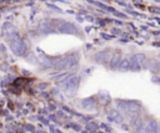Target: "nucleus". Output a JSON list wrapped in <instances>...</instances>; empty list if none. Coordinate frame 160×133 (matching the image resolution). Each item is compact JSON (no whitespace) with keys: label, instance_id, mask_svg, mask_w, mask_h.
Returning a JSON list of instances; mask_svg holds the SVG:
<instances>
[{"label":"nucleus","instance_id":"f257e3e1","mask_svg":"<svg viewBox=\"0 0 160 133\" xmlns=\"http://www.w3.org/2000/svg\"><path fill=\"white\" fill-rule=\"evenodd\" d=\"M146 61H148V58H146V56L144 53H136L130 58L129 70H131L134 72H138V71H140V70L146 67V63H148Z\"/></svg>","mask_w":160,"mask_h":133},{"label":"nucleus","instance_id":"f03ea898","mask_svg":"<svg viewBox=\"0 0 160 133\" xmlns=\"http://www.w3.org/2000/svg\"><path fill=\"white\" fill-rule=\"evenodd\" d=\"M79 77L78 76H69L64 82H62V87H64V91L66 92L68 96H74L78 91V87H79Z\"/></svg>","mask_w":160,"mask_h":133},{"label":"nucleus","instance_id":"7ed1b4c3","mask_svg":"<svg viewBox=\"0 0 160 133\" xmlns=\"http://www.w3.org/2000/svg\"><path fill=\"white\" fill-rule=\"evenodd\" d=\"M55 30L60 34H70V35H75L80 32V29L75 24L69 22V21H60L55 26Z\"/></svg>","mask_w":160,"mask_h":133},{"label":"nucleus","instance_id":"20e7f679","mask_svg":"<svg viewBox=\"0 0 160 133\" xmlns=\"http://www.w3.org/2000/svg\"><path fill=\"white\" fill-rule=\"evenodd\" d=\"M10 48H11V51L15 55H18V56H25L26 46H25V42L22 40H20L19 37L10 40Z\"/></svg>","mask_w":160,"mask_h":133},{"label":"nucleus","instance_id":"39448f33","mask_svg":"<svg viewBox=\"0 0 160 133\" xmlns=\"http://www.w3.org/2000/svg\"><path fill=\"white\" fill-rule=\"evenodd\" d=\"M139 111H140V106H139L138 102H134V101L128 102V111H126L128 116H130L131 118L138 117L139 116Z\"/></svg>","mask_w":160,"mask_h":133},{"label":"nucleus","instance_id":"423d86ee","mask_svg":"<svg viewBox=\"0 0 160 133\" xmlns=\"http://www.w3.org/2000/svg\"><path fill=\"white\" fill-rule=\"evenodd\" d=\"M110 58H111V53L109 51H100L94 56V60L98 63H109Z\"/></svg>","mask_w":160,"mask_h":133},{"label":"nucleus","instance_id":"0eeeda50","mask_svg":"<svg viewBox=\"0 0 160 133\" xmlns=\"http://www.w3.org/2000/svg\"><path fill=\"white\" fill-rule=\"evenodd\" d=\"M54 62H55V58H51L49 56H41L39 60V66L42 70H48L50 67H54Z\"/></svg>","mask_w":160,"mask_h":133},{"label":"nucleus","instance_id":"6e6552de","mask_svg":"<svg viewBox=\"0 0 160 133\" xmlns=\"http://www.w3.org/2000/svg\"><path fill=\"white\" fill-rule=\"evenodd\" d=\"M120 61H121V55H120V52L112 53V55H111V58H110V61H109V67H110V70H112V71L118 70Z\"/></svg>","mask_w":160,"mask_h":133},{"label":"nucleus","instance_id":"1a4fd4ad","mask_svg":"<svg viewBox=\"0 0 160 133\" xmlns=\"http://www.w3.org/2000/svg\"><path fill=\"white\" fill-rule=\"evenodd\" d=\"M142 128H145L146 133H156L158 123L155 121H148L146 123H142Z\"/></svg>","mask_w":160,"mask_h":133},{"label":"nucleus","instance_id":"9d476101","mask_svg":"<svg viewBox=\"0 0 160 133\" xmlns=\"http://www.w3.org/2000/svg\"><path fill=\"white\" fill-rule=\"evenodd\" d=\"M146 68L151 70L155 73H160V61H150L146 63Z\"/></svg>","mask_w":160,"mask_h":133},{"label":"nucleus","instance_id":"9b49d317","mask_svg":"<svg viewBox=\"0 0 160 133\" xmlns=\"http://www.w3.org/2000/svg\"><path fill=\"white\" fill-rule=\"evenodd\" d=\"M109 117H110L112 121H115L116 123H121V122H122V114H121L119 111L111 109V111L109 112Z\"/></svg>","mask_w":160,"mask_h":133},{"label":"nucleus","instance_id":"f8f14e48","mask_svg":"<svg viewBox=\"0 0 160 133\" xmlns=\"http://www.w3.org/2000/svg\"><path fill=\"white\" fill-rule=\"evenodd\" d=\"M129 67H130V58H128V57L121 58V61H120V63H119L118 70H120L121 72H125V71H128V70H129Z\"/></svg>","mask_w":160,"mask_h":133},{"label":"nucleus","instance_id":"ddd939ff","mask_svg":"<svg viewBox=\"0 0 160 133\" xmlns=\"http://www.w3.org/2000/svg\"><path fill=\"white\" fill-rule=\"evenodd\" d=\"M142 121H141V118L138 116V117H134V118H131V127L135 129V131H140L141 129V127H142Z\"/></svg>","mask_w":160,"mask_h":133},{"label":"nucleus","instance_id":"4468645a","mask_svg":"<svg viewBox=\"0 0 160 133\" xmlns=\"http://www.w3.org/2000/svg\"><path fill=\"white\" fill-rule=\"evenodd\" d=\"M118 111L120 113H126V111H128V102H124V101L119 102L118 103Z\"/></svg>","mask_w":160,"mask_h":133}]
</instances>
